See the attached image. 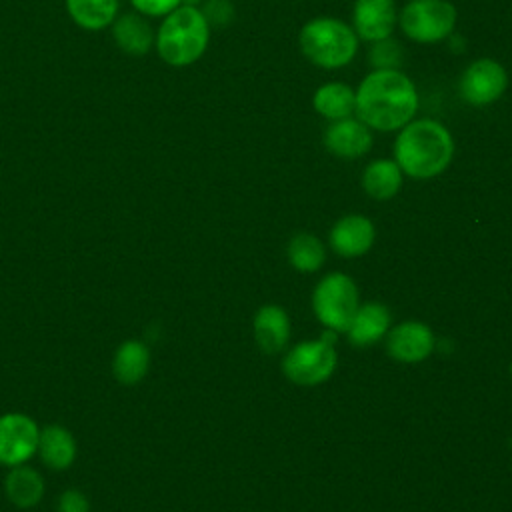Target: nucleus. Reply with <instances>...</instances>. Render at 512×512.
I'll return each instance as SVG.
<instances>
[{
  "label": "nucleus",
  "mask_w": 512,
  "mask_h": 512,
  "mask_svg": "<svg viewBox=\"0 0 512 512\" xmlns=\"http://www.w3.org/2000/svg\"><path fill=\"white\" fill-rule=\"evenodd\" d=\"M70 20L82 30L110 28L120 14V0H64Z\"/></svg>",
  "instance_id": "nucleus-20"
},
{
  "label": "nucleus",
  "mask_w": 512,
  "mask_h": 512,
  "mask_svg": "<svg viewBox=\"0 0 512 512\" xmlns=\"http://www.w3.org/2000/svg\"><path fill=\"white\" fill-rule=\"evenodd\" d=\"M210 42V24L200 8L178 6L162 18L154 48L162 62L174 68H184L198 62Z\"/></svg>",
  "instance_id": "nucleus-3"
},
{
  "label": "nucleus",
  "mask_w": 512,
  "mask_h": 512,
  "mask_svg": "<svg viewBox=\"0 0 512 512\" xmlns=\"http://www.w3.org/2000/svg\"><path fill=\"white\" fill-rule=\"evenodd\" d=\"M56 510L58 512H90V502L80 490L68 488L58 496Z\"/></svg>",
  "instance_id": "nucleus-27"
},
{
  "label": "nucleus",
  "mask_w": 512,
  "mask_h": 512,
  "mask_svg": "<svg viewBox=\"0 0 512 512\" xmlns=\"http://www.w3.org/2000/svg\"><path fill=\"white\" fill-rule=\"evenodd\" d=\"M416 110L418 90L398 68L372 70L356 88L354 114L370 130H400L414 118Z\"/></svg>",
  "instance_id": "nucleus-1"
},
{
  "label": "nucleus",
  "mask_w": 512,
  "mask_h": 512,
  "mask_svg": "<svg viewBox=\"0 0 512 512\" xmlns=\"http://www.w3.org/2000/svg\"><path fill=\"white\" fill-rule=\"evenodd\" d=\"M376 240V226L364 214H346L338 218L330 232L328 244L342 258L364 256Z\"/></svg>",
  "instance_id": "nucleus-11"
},
{
  "label": "nucleus",
  "mask_w": 512,
  "mask_h": 512,
  "mask_svg": "<svg viewBox=\"0 0 512 512\" xmlns=\"http://www.w3.org/2000/svg\"><path fill=\"white\" fill-rule=\"evenodd\" d=\"M454 158L450 130L432 118L410 120L394 140V160L414 180H428L442 174Z\"/></svg>",
  "instance_id": "nucleus-2"
},
{
  "label": "nucleus",
  "mask_w": 512,
  "mask_h": 512,
  "mask_svg": "<svg viewBox=\"0 0 512 512\" xmlns=\"http://www.w3.org/2000/svg\"><path fill=\"white\" fill-rule=\"evenodd\" d=\"M150 366V350L142 340H124L112 358V372L118 382L138 384Z\"/></svg>",
  "instance_id": "nucleus-21"
},
{
  "label": "nucleus",
  "mask_w": 512,
  "mask_h": 512,
  "mask_svg": "<svg viewBox=\"0 0 512 512\" xmlns=\"http://www.w3.org/2000/svg\"><path fill=\"white\" fill-rule=\"evenodd\" d=\"M114 44L128 56H144L154 48L156 30L138 12H122L110 24Z\"/></svg>",
  "instance_id": "nucleus-15"
},
{
  "label": "nucleus",
  "mask_w": 512,
  "mask_h": 512,
  "mask_svg": "<svg viewBox=\"0 0 512 512\" xmlns=\"http://www.w3.org/2000/svg\"><path fill=\"white\" fill-rule=\"evenodd\" d=\"M336 332L324 328L316 340H302L292 346L282 358V374L300 386H316L326 382L338 364Z\"/></svg>",
  "instance_id": "nucleus-5"
},
{
  "label": "nucleus",
  "mask_w": 512,
  "mask_h": 512,
  "mask_svg": "<svg viewBox=\"0 0 512 512\" xmlns=\"http://www.w3.org/2000/svg\"><path fill=\"white\" fill-rule=\"evenodd\" d=\"M312 106L314 110L334 122V120H342L354 114L356 108V92L342 82H328L316 88L314 96H312Z\"/></svg>",
  "instance_id": "nucleus-22"
},
{
  "label": "nucleus",
  "mask_w": 512,
  "mask_h": 512,
  "mask_svg": "<svg viewBox=\"0 0 512 512\" xmlns=\"http://www.w3.org/2000/svg\"><path fill=\"white\" fill-rule=\"evenodd\" d=\"M200 10L210 26H226L234 20V4L230 0H204Z\"/></svg>",
  "instance_id": "nucleus-25"
},
{
  "label": "nucleus",
  "mask_w": 512,
  "mask_h": 512,
  "mask_svg": "<svg viewBox=\"0 0 512 512\" xmlns=\"http://www.w3.org/2000/svg\"><path fill=\"white\" fill-rule=\"evenodd\" d=\"M298 44L312 64L326 70L348 66L358 52V36L354 28L332 16L308 20L298 34Z\"/></svg>",
  "instance_id": "nucleus-4"
},
{
  "label": "nucleus",
  "mask_w": 512,
  "mask_h": 512,
  "mask_svg": "<svg viewBox=\"0 0 512 512\" xmlns=\"http://www.w3.org/2000/svg\"><path fill=\"white\" fill-rule=\"evenodd\" d=\"M202 2H204V0H182L184 6H194V8H200Z\"/></svg>",
  "instance_id": "nucleus-28"
},
{
  "label": "nucleus",
  "mask_w": 512,
  "mask_h": 512,
  "mask_svg": "<svg viewBox=\"0 0 512 512\" xmlns=\"http://www.w3.org/2000/svg\"><path fill=\"white\" fill-rule=\"evenodd\" d=\"M286 254H288V262L298 272H316L324 266L326 246L314 234L298 232L290 238Z\"/></svg>",
  "instance_id": "nucleus-23"
},
{
  "label": "nucleus",
  "mask_w": 512,
  "mask_h": 512,
  "mask_svg": "<svg viewBox=\"0 0 512 512\" xmlns=\"http://www.w3.org/2000/svg\"><path fill=\"white\" fill-rule=\"evenodd\" d=\"M508 88V72L494 58H478L470 62L458 82L460 96L470 106H488L496 102Z\"/></svg>",
  "instance_id": "nucleus-8"
},
{
  "label": "nucleus",
  "mask_w": 512,
  "mask_h": 512,
  "mask_svg": "<svg viewBox=\"0 0 512 512\" xmlns=\"http://www.w3.org/2000/svg\"><path fill=\"white\" fill-rule=\"evenodd\" d=\"M358 306L360 290L344 272H330L322 276L312 290V310L318 322L336 334L346 332Z\"/></svg>",
  "instance_id": "nucleus-6"
},
{
  "label": "nucleus",
  "mask_w": 512,
  "mask_h": 512,
  "mask_svg": "<svg viewBox=\"0 0 512 512\" xmlns=\"http://www.w3.org/2000/svg\"><path fill=\"white\" fill-rule=\"evenodd\" d=\"M44 478L38 470L20 464L10 468L4 480V492L16 508H34L44 498Z\"/></svg>",
  "instance_id": "nucleus-18"
},
{
  "label": "nucleus",
  "mask_w": 512,
  "mask_h": 512,
  "mask_svg": "<svg viewBox=\"0 0 512 512\" xmlns=\"http://www.w3.org/2000/svg\"><path fill=\"white\" fill-rule=\"evenodd\" d=\"M458 20V10L450 0H410L398 14L402 32L420 44L446 40Z\"/></svg>",
  "instance_id": "nucleus-7"
},
{
  "label": "nucleus",
  "mask_w": 512,
  "mask_h": 512,
  "mask_svg": "<svg viewBox=\"0 0 512 512\" xmlns=\"http://www.w3.org/2000/svg\"><path fill=\"white\" fill-rule=\"evenodd\" d=\"M398 22L394 0H356L352 8V28L358 40L378 42L390 38Z\"/></svg>",
  "instance_id": "nucleus-12"
},
{
  "label": "nucleus",
  "mask_w": 512,
  "mask_h": 512,
  "mask_svg": "<svg viewBox=\"0 0 512 512\" xmlns=\"http://www.w3.org/2000/svg\"><path fill=\"white\" fill-rule=\"evenodd\" d=\"M372 130L358 118L334 120L324 132V146L338 158L354 160L372 148Z\"/></svg>",
  "instance_id": "nucleus-13"
},
{
  "label": "nucleus",
  "mask_w": 512,
  "mask_h": 512,
  "mask_svg": "<svg viewBox=\"0 0 512 512\" xmlns=\"http://www.w3.org/2000/svg\"><path fill=\"white\" fill-rule=\"evenodd\" d=\"M130 6L146 18H164L182 6V0H130Z\"/></svg>",
  "instance_id": "nucleus-26"
},
{
  "label": "nucleus",
  "mask_w": 512,
  "mask_h": 512,
  "mask_svg": "<svg viewBox=\"0 0 512 512\" xmlns=\"http://www.w3.org/2000/svg\"><path fill=\"white\" fill-rule=\"evenodd\" d=\"M390 328H392V314L382 302H364V304L360 302L344 334L352 346L368 348L384 340Z\"/></svg>",
  "instance_id": "nucleus-14"
},
{
  "label": "nucleus",
  "mask_w": 512,
  "mask_h": 512,
  "mask_svg": "<svg viewBox=\"0 0 512 512\" xmlns=\"http://www.w3.org/2000/svg\"><path fill=\"white\" fill-rule=\"evenodd\" d=\"M36 454L50 470H66L76 460L78 446L68 428L60 424H48L40 428Z\"/></svg>",
  "instance_id": "nucleus-17"
},
{
  "label": "nucleus",
  "mask_w": 512,
  "mask_h": 512,
  "mask_svg": "<svg viewBox=\"0 0 512 512\" xmlns=\"http://www.w3.org/2000/svg\"><path fill=\"white\" fill-rule=\"evenodd\" d=\"M254 338L262 352L278 354L290 340V318L278 304H264L254 314Z\"/></svg>",
  "instance_id": "nucleus-16"
},
{
  "label": "nucleus",
  "mask_w": 512,
  "mask_h": 512,
  "mask_svg": "<svg viewBox=\"0 0 512 512\" xmlns=\"http://www.w3.org/2000/svg\"><path fill=\"white\" fill-rule=\"evenodd\" d=\"M510 376H512V364H510Z\"/></svg>",
  "instance_id": "nucleus-29"
},
{
  "label": "nucleus",
  "mask_w": 512,
  "mask_h": 512,
  "mask_svg": "<svg viewBox=\"0 0 512 512\" xmlns=\"http://www.w3.org/2000/svg\"><path fill=\"white\" fill-rule=\"evenodd\" d=\"M384 346L392 360L400 364H418L432 354L436 338L428 324L406 320L388 330Z\"/></svg>",
  "instance_id": "nucleus-10"
},
{
  "label": "nucleus",
  "mask_w": 512,
  "mask_h": 512,
  "mask_svg": "<svg viewBox=\"0 0 512 512\" xmlns=\"http://www.w3.org/2000/svg\"><path fill=\"white\" fill-rule=\"evenodd\" d=\"M404 60V50L398 40L384 38L378 42H372L368 50V62L374 70H386V68H400Z\"/></svg>",
  "instance_id": "nucleus-24"
},
{
  "label": "nucleus",
  "mask_w": 512,
  "mask_h": 512,
  "mask_svg": "<svg viewBox=\"0 0 512 512\" xmlns=\"http://www.w3.org/2000/svg\"><path fill=\"white\" fill-rule=\"evenodd\" d=\"M40 426L22 412H6L0 416V464L14 468L26 464L38 448Z\"/></svg>",
  "instance_id": "nucleus-9"
},
{
  "label": "nucleus",
  "mask_w": 512,
  "mask_h": 512,
  "mask_svg": "<svg viewBox=\"0 0 512 512\" xmlns=\"http://www.w3.org/2000/svg\"><path fill=\"white\" fill-rule=\"evenodd\" d=\"M404 172L392 158L372 160L362 172V188L374 200H390L402 188Z\"/></svg>",
  "instance_id": "nucleus-19"
}]
</instances>
